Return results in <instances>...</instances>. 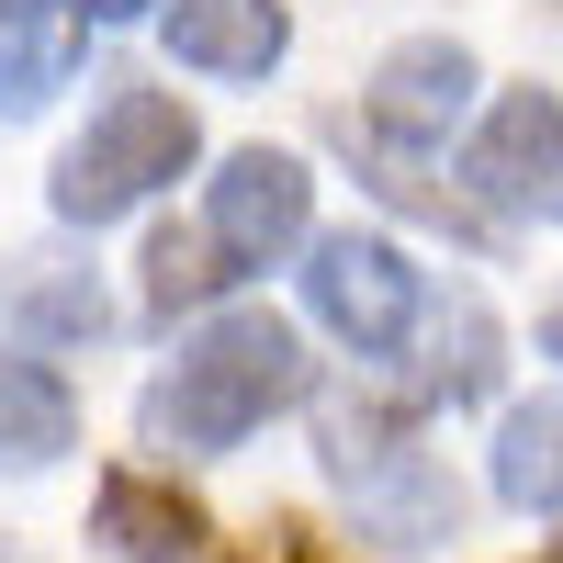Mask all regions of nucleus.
Listing matches in <instances>:
<instances>
[{"label":"nucleus","mask_w":563,"mask_h":563,"mask_svg":"<svg viewBox=\"0 0 563 563\" xmlns=\"http://www.w3.org/2000/svg\"><path fill=\"white\" fill-rule=\"evenodd\" d=\"M57 451H79V395L45 361H0V474H45Z\"/></svg>","instance_id":"9b49d317"},{"label":"nucleus","mask_w":563,"mask_h":563,"mask_svg":"<svg viewBox=\"0 0 563 563\" xmlns=\"http://www.w3.org/2000/svg\"><path fill=\"white\" fill-rule=\"evenodd\" d=\"M158 34L192 79H271L294 57V12L282 0H169Z\"/></svg>","instance_id":"1a4fd4ad"},{"label":"nucleus","mask_w":563,"mask_h":563,"mask_svg":"<svg viewBox=\"0 0 563 563\" xmlns=\"http://www.w3.org/2000/svg\"><path fill=\"white\" fill-rule=\"evenodd\" d=\"M462 192L485 214H552L563 225V102L552 90H496L462 135Z\"/></svg>","instance_id":"423d86ee"},{"label":"nucleus","mask_w":563,"mask_h":563,"mask_svg":"<svg viewBox=\"0 0 563 563\" xmlns=\"http://www.w3.org/2000/svg\"><path fill=\"white\" fill-rule=\"evenodd\" d=\"M238 563H339V552H327V541H316L305 519H271V530H260V541H249Z\"/></svg>","instance_id":"dca6fc26"},{"label":"nucleus","mask_w":563,"mask_h":563,"mask_svg":"<svg viewBox=\"0 0 563 563\" xmlns=\"http://www.w3.org/2000/svg\"><path fill=\"white\" fill-rule=\"evenodd\" d=\"M192 158H203L192 102H169V90H147V79H113V102L57 147L45 203H57L68 225H113V214H135V203H158Z\"/></svg>","instance_id":"f03ea898"},{"label":"nucleus","mask_w":563,"mask_h":563,"mask_svg":"<svg viewBox=\"0 0 563 563\" xmlns=\"http://www.w3.org/2000/svg\"><path fill=\"white\" fill-rule=\"evenodd\" d=\"M530 563H563V541H552V552H530Z\"/></svg>","instance_id":"6ab92c4d"},{"label":"nucleus","mask_w":563,"mask_h":563,"mask_svg":"<svg viewBox=\"0 0 563 563\" xmlns=\"http://www.w3.org/2000/svg\"><path fill=\"white\" fill-rule=\"evenodd\" d=\"M474 45H451V34H406L372 57V90H361V124L372 135H395V147H440V135L474 113Z\"/></svg>","instance_id":"0eeeda50"},{"label":"nucleus","mask_w":563,"mask_h":563,"mask_svg":"<svg viewBox=\"0 0 563 563\" xmlns=\"http://www.w3.org/2000/svg\"><path fill=\"white\" fill-rule=\"evenodd\" d=\"M541 350H552V361H563V305H552V327H541Z\"/></svg>","instance_id":"a211bd4d"},{"label":"nucleus","mask_w":563,"mask_h":563,"mask_svg":"<svg viewBox=\"0 0 563 563\" xmlns=\"http://www.w3.org/2000/svg\"><path fill=\"white\" fill-rule=\"evenodd\" d=\"M203 225H214V249L238 260V282L294 260L316 238V169L294 147H225L214 180H203Z\"/></svg>","instance_id":"39448f33"},{"label":"nucleus","mask_w":563,"mask_h":563,"mask_svg":"<svg viewBox=\"0 0 563 563\" xmlns=\"http://www.w3.org/2000/svg\"><path fill=\"white\" fill-rule=\"evenodd\" d=\"M305 395H316L305 339L271 305H238V316H214L203 339H180V361L135 395V429L169 462H214V451H238L249 429H271V417L305 406Z\"/></svg>","instance_id":"f257e3e1"},{"label":"nucleus","mask_w":563,"mask_h":563,"mask_svg":"<svg viewBox=\"0 0 563 563\" xmlns=\"http://www.w3.org/2000/svg\"><path fill=\"white\" fill-rule=\"evenodd\" d=\"M225 282H238V260L214 249V225H169V238L147 249V316H158V327H180V305L225 294Z\"/></svg>","instance_id":"4468645a"},{"label":"nucleus","mask_w":563,"mask_h":563,"mask_svg":"<svg viewBox=\"0 0 563 563\" xmlns=\"http://www.w3.org/2000/svg\"><path fill=\"white\" fill-rule=\"evenodd\" d=\"M305 305L339 350L361 361H395L417 339V316H429V271H417L395 238H372V225H339V238L305 249Z\"/></svg>","instance_id":"20e7f679"},{"label":"nucleus","mask_w":563,"mask_h":563,"mask_svg":"<svg viewBox=\"0 0 563 563\" xmlns=\"http://www.w3.org/2000/svg\"><path fill=\"white\" fill-rule=\"evenodd\" d=\"M90 23H135V12H158V0H79Z\"/></svg>","instance_id":"f3484780"},{"label":"nucleus","mask_w":563,"mask_h":563,"mask_svg":"<svg viewBox=\"0 0 563 563\" xmlns=\"http://www.w3.org/2000/svg\"><path fill=\"white\" fill-rule=\"evenodd\" d=\"M429 395H440V406H485V395H496V316H485V294H451V305H440Z\"/></svg>","instance_id":"ddd939ff"},{"label":"nucleus","mask_w":563,"mask_h":563,"mask_svg":"<svg viewBox=\"0 0 563 563\" xmlns=\"http://www.w3.org/2000/svg\"><path fill=\"white\" fill-rule=\"evenodd\" d=\"M90 12L79 0H0V113H34L45 90H68Z\"/></svg>","instance_id":"9d476101"},{"label":"nucleus","mask_w":563,"mask_h":563,"mask_svg":"<svg viewBox=\"0 0 563 563\" xmlns=\"http://www.w3.org/2000/svg\"><path fill=\"white\" fill-rule=\"evenodd\" d=\"M316 451H327V485L361 507V541H384V552L462 541V485L417 451L406 406H327L316 417Z\"/></svg>","instance_id":"7ed1b4c3"},{"label":"nucleus","mask_w":563,"mask_h":563,"mask_svg":"<svg viewBox=\"0 0 563 563\" xmlns=\"http://www.w3.org/2000/svg\"><path fill=\"white\" fill-rule=\"evenodd\" d=\"M23 305H34L45 339H102V294H90V282H68L57 260H34V271H23Z\"/></svg>","instance_id":"2eb2a0df"},{"label":"nucleus","mask_w":563,"mask_h":563,"mask_svg":"<svg viewBox=\"0 0 563 563\" xmlns=\"http://www.w3.org/2000/svg\"><path fill=\"white\" fill-rule=\"evenodd\" d=\"M496 496L519 519H563V395H530L496 417Z\"/></svg>","instance_id":"f8f14e48"},{"label":"nucleus","mask_w":563,"mask_h":563,"mask_svg":"<svg viewBox=\"0 0 563 563\" xmlns=\"http://www.w3.org/2000/svg\"><path fill=\"white\" fill-rule=\"evenodd\" d=\"M90 541H113L124 563H192L214 541L203 519V496L180 485V474H147V462H113L102 496H90Z\"/></svg>","instance_id":"6e6552de"}]
</instances>
